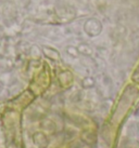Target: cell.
<instances>
[{"mask_svg": "<svg viewBox=\"0 0 139 148\" xmlns=\"http://www.w3.org/2000/svg\"><path fill=\"white\" fill-rule=\"evenodd\" d=\"M78 50L82 52V53H84L85 55H91V53H92V51H91V49H90L88 45H81L79 48H78Z\"/></svg>", "mask_w": 139, "mask_h": 148, "instance_id": "3", "label": "cell"}, {"mask_svg": "<svg viewBox=\"0 0 139 148\" xmlns=\"http://www.w3.org/2000/svg\"><path fill=\"white\" fill-rule=\"evenodd\" d=\"M84 86H88V88H90V86H94L95 82H94V80L91 78H86L85 80H84Z\"/></svg>", "mask_w": 139, "mask_h": 148, "instance_id": "4", "label": "cell"}, {"mask_svg": "<svg viewBox=\"0 0 139 148\" xmlns=\"http://www.w3.org/2000/svg\"><path fill=\"white\" fill-rule=\"evenodd\" d=\"M12 68V62L8 58H0V71L2 73H8L9 70Z\"/></svg>", "mask_w": 139, "mask_h": 148, "instance_id": "2", "label": "cell"}, {"mask_svg": "<svg viewBox=\"0 0 139 148\" xmlns=\"http://www.w3.org/2000/svg\"><path fill=\"white\" fill-rule=\"evenodd\" d=\"M2 91H3V84L0 82V93H1Z\"/></svg>", "mask_w": 139, "mask_h": 148, "instance_id": "5", "label": "cell"}, {"mask_svg": "<svg viewBox=\"0 0 139 148\" xmlns=\"http://www.w3.org/2000/svg\"><path fill=\"white\" fill-rule=\"evenodd\" d=\"M34 143L36 146L39 148H46L48 146V140L46 135H44L42 133H35V135L33 136Z\"/></svg>", "mask_w": 139, "mask_h": 148, "instance_id": "1", "label": "cell"}]
</instances>
